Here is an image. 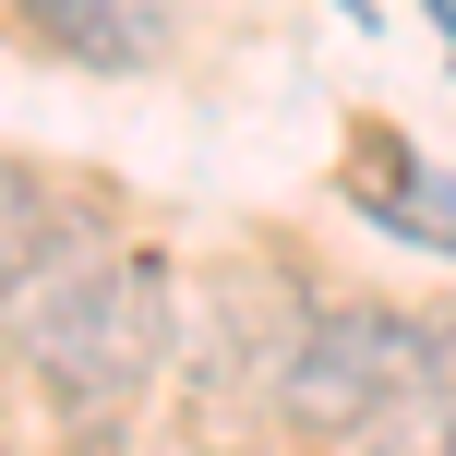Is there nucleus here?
Returning <instances> with one entry per match:
<instances>
[{
    "label": "nucleus",
    "instance_id": "obj_1",
    "mask_svg": "<svg viewBox=\"0 0 456 456\" xmlns=\"http://www.w3.org/2000/svg\"><path fill=\"white\" fill-rule=\"evenodd\" d=\"M168 348H181V276H168L157 240H120L109 276H96L85 300H61L12 361H24V385L61 409L72 444H109L120 420H133V396L168 372Z\"/></svg>",
    "mask_w": 456,
    "mask_h": 456
},
{
    "label": "nucleus",
    "instance_id": "obj_2",
    "mask_svg": "<svg viewBox=\"0 0 456 456\" xmlns=\"http://www.w3.org/2000/svg\"><path fill=\"white\" fill-rule=\"evenodd\" d=\"M409 385H420V313H396V300H324V313H300V337L276 348L265 409L289 420L300 444H348Z\"/></svg>",
    "mask_w": 456,
    "mask_h": 456
},
{
    "label": "nucleus",
    "instance_id": "obj_3",
    "mask_svg": "<svg viewBox=\"0 0 456 456\" xmlns=\"http://www.w3.org/2000/svg\"><path fill=\"white\" fill-rule=\"evenodd\" d=\"M0 24H12L24 48H48V61H72V72L168 61V12L157 0H0Z\"/></svg>",
    "mask_w": 456,
    "mask_h": 456
},
{
    "label": "nucleus",
    "instance_id": "obj_4",
    "mask_svg": "<svg viewBox=\"0 0 456 456\" xmlns=\"http://www.w3.org/2000/svg\"><path fill=\"white\" fill-rule=\"evenodd\" d=\"M72 205H85V192H48L37 168H0V289H12V265H24V252H37Z\"/></svg>",
    "mask_w": 456,
    "mask_h": 456
},
{
    "label": "nucleus",
    "instance_id": "obj_5",
    "mask_svg": "<svg viewBox=\"0 0 456 456\" xmlns=\"http://www.w3.org/2000/svg\"><path fill=\"white\" fill-rule=\"evenodd\" d=\"M433 396V456H456V385H420Z\"/></svg>",
    "mask_w": 456,
    "mask_h": 456
}]
</instances>
